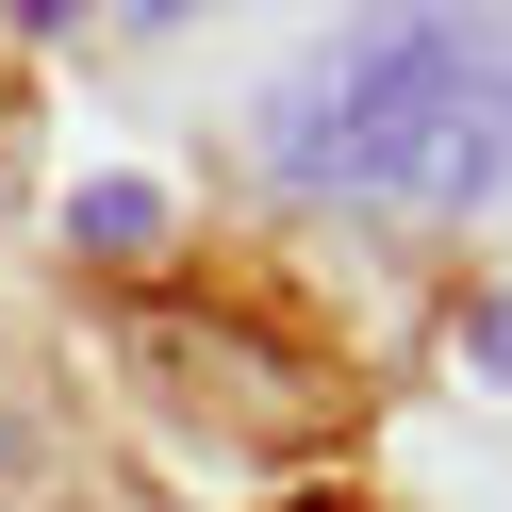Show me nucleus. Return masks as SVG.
Wrapping results in <instances>:
<instances>
[{
  "label": "nucleus",
  "mask_w": 512,
  "mask_h": 512,
  "mask_svg": "<svg viewBox=\"0 0 512 512\" xmlns=\"http://www.w3.org/2000/svg\"><path fill=\"white\" fill-rule=\"evenodd\" d=\"M463 67H479V0H380L347 34H314L265 83V166L298 199H380V215H446V133H463Z\"/></svg>",
  "instance_id": "1"
},
{
  "label": "nucleus",
  "mask_w": 512,
  "mask_h": 512,
  "mask_svg": "<svg viewBox=\"0 0 512 512\" xmlns=\"http://www.w3.org/2000/svg\"><path fill=\"white\" fill-rule=\"evenodd\" d=\"M133 17H149V34H166V17H215V0H133Z\"/></svg>",
  "instance_id": "5"
},
{
  "label": "nucleus",
  "mask_w": 512,
  "mask_h": 512,
  "mask_svg": "<svg viewBox=\"0 0 512 512\" xmlns=\"http://www.w3.org/2000/svg\"><path fill=\"white\" fill-rule=\"evenodd\" d=\"M512 199V17H479V67H463V133H446V215Z\"/></svg>",
  "instance_id": "2"
},
{
  "label": "nucleus",
  "mask_w": 512,
  "mask_h": 512,
  "mask_svg": "<svg viewBox=\"0 0 512 512\" xmlns=\"http://www.w3.org/2000/svg\"><path fill=\"white\" fill-rule=\"evenodd\" d=\"M463 364H479V380H512V281H496V298H463Z\"/></svg>",
  "instance_id": "4"
},
{
  "label": "nucleus",
  "mask_w": 512,
  "mask_h": 512,
  "mask_svg": "<svg viewBox=\"0 0 512 512\" xmlns=\"http://www.w3.org/2000/svg\"><path fill=\"white\" fill-rule=\"evenodd\" d=\"M67 248H83V265H149V248H166V182H83Z\"/></svg>",
  "instance_id": "3"
}]
</instances>
